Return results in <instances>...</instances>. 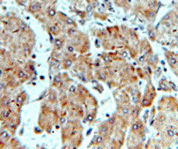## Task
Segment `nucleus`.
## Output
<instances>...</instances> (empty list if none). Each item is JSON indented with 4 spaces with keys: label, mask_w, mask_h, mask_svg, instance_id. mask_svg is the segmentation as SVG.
<instances>
[{
    "label": "nucleus",
    "mask_w": 178,
    "mask_h": 149,
    "mask_svg": "<svg viewBox=\"0 0 178 149\" xmlns=\"http://www.w3.org/2000/svg\"><path fill=\"white\" fill-rule=\"evenodd\" d=\"M121 111H122V113L125 114V115H127V114H129V112H130V109H129L128 107H127V106L123 107Z\"/></svg>",
    "instance_id": "nucleus-14"
},
{
    "label": "nucleus",
    "mask_w": 178,
    "mask_h": 149,
    "mask_svg": "<svg viewBox=\"0 0 178 149\" xmlns=\"http://www.w3.org/2000/svg\"><path fill=\"white\" fill-rule=\"evenodd\" d=\"M54 45H55L57 49H60L62 47V46H63V41L60 39H56L54 40Z\"/></svg>",
    "instance_id": "nucleus-5"
},
{
    "label": "nucleus",
    "mask_w": 178,
    "mask_h": 149,
    "mask_svg": "<svg viewBox=\"0 0 178 149\" xmlns=\"http://www.w3.org/2000/svg\"><path fill=\"white\" fill-rule=\"evenodd\" d=\"M108 127H107L106 125H101V127H100V132H101V134H107V133H108Z\"/></svg>",
    "instance_id": "nucleus-6"
},
{
    "label": "nucleus",
    "mask_w": 178,
    "mask_h": 149,
    "mask_svg": "<svg viewBox=\"0 0 178 149\" xmlns=\"http://www.w3.org/2000/svg\"><path fill=\"white\" fill-rule=\"evenodd\" d=\"M41 9V5L39 4V3H33V4H30V7H29V10L32 11V12H38Z\"/></svg>",
    "instance_id": "nucleus-2"
},
{
    "label": "nucleus",
    "mask_w": 178,
    "mask_h": 149,
    "mask_svg": "<svg viewBox=\"0 0 178 149\" xmlns=\"http://www.w3.org/2000/svg\"><path fill=\"white\" fill-rule=\"evenodd\" d=\"M44 1H47V0H44Z\"/></svg>",
    "instance_id": "nucleus-29"
},
{
    "label": "nucleus",
    "mask_w": 178,
    "mask_h": 149,
    "mask_svg": "<svg viewBox=\"0 0 178 149\" xmlns=\"http://www.w3.org/2000/svg\"><path fill=\"white\" fill-rule=\"evenodd\" d=\"M60 80H61V77H60V75H57V76H55L54 77V79H53V85H58L59 82H60Z\"/></svg>",
    "instance_id": "nucleus-11"
},
{
    "label": "nucleus",
    "mask_w": 178,
    "mask_h": 149,
    "mask_svg": "<svg viewBox=\"0 0 178 149\" xmlns=\"http://www.w3.org/2000/svg\"><path fill=\"white\" fill-rule=\"evenodd\" d=\"M75 33H76V30L73 29V28H69V29L67 30V34L70 35V36H72V35H74Z\"/></svg>",
    "instance_id": "nucleus-13"
},
{
    "label": "nucleus",
    "mask_w": 178,
    "mask_h": 149,
    "mask_svg": "<svg viewBox=\"0 0 178 149\" xmlns=\"http://www.w3.org/2000/svg\"><path fill=\"white\" fill-rule=\"evenodd\" d=\"M48 99L51 101V102H53L56 100V95L54 93H49V96H48Z\"/></svg>",
    "instance_id": "nucleus-8"
},
{
    "label": "nucleus",
    "mask_w": 178,
    "mask_h": 149,
    "mask_svg": "<svg viewBox=\"0 0 178 149\" xmlns=\"http://www.w3.org/2000/svg\"><path fill=\"white\" fill-rule=\"evenodd\" d=\"M103 141H104V138L101 136V135H98L97 137H96V141H95V143L97 144V145H100V144H101V143H103Z\"/></svg>",
    "instance_id": "nucleus-7"
},
{
    "label": "nucleus",
    "mask_w": 178,
    "mask_h": 149,
    "mask_svg": "<svg viewBox=\"0 0 178 149\" xmlns=\"http://www.w3.org/2000/svg\"><path fill=\"white\" fill-rule=\"evenodd\" d=\"M60 122L63 124V123H65V118H60Z\"/></svg>",
    "instance_id": "nucleus-25"
},
{
    "label": "nucleus",
    "mask_w": 178,
    "mask_h": 149,
    "mask_svg": "<svg viewBox=\"0 0 178 149\" xmlns=\"http://www.w3.org/2000/svg\"><path fill=\"white\" fill-rule=\"evenodd\" d=\"M49 31L52 32V33H56L57 32V28H56V26H51L50 28H49Z\"/></svg>",
    "instance_id": "nucleus-18"
},
{
    "label": "nucleus",
    "mask_w": 178,
    "mask_h": 149,
    "mask_svg": "<svg viewBox=\"0 0 178 149\" xmlns=\"http://www.w3.org/2000/svg\"><path fill=\"white\" fill-rule=\"evenodd\" d=\"M48 15H49V17L53 18V17L56 15V11H55V9H53V8L50 9V10L48 11Z\"/></svg>",
    "instance_id": "nucleus-10"
},
{
    "label": "nucleus",
    "mask_w": 178,
    "mask_h": 149,
    "mask_svg": "<svg viewBox=\"0 0 178 149\" xmlns=\"http://www.w3.org/2000/svg\"><path fill=\"white\" fill-rule=\"evenodd\" d=\"M10 138V134L7 131L4 130L0 133V139L3 140V141H7L8 139Z\"/></svg>",
    "instance_id": "nucleus-4"
},
{
    "label": "nucleus",
    "mask_w": 178,
    "mask_h": 149,
    "mask_svg": "<svg viewBox=\"0 0 178 149\" xmlns=\"http://www.w3.org/2000/svg\"><path fill=\"white\" fill-rule=\"evenodd\" d=\"M65 23H66L67 25H74L73 20L71 19V18H67L65 19Z\"/></svg>",
    "instance_id": "nucleus-16"
},
{
    "label": "nucleus",
    "mask_w": 178,
    "mask_h": 149,
    "mask_svg": "<svg viewBox=\"0 0 178 149\" xmlns=\"http://www.w3.org/2000/svg\"><path fill=\"white\" fill-rule=\"evenodd\" d=\"M132 100H133L134 103H137L138 102V97L137 96H133L132 97Z\"/></svg>",
    "instance_id": "nucleus-23"
},
{
    "label": "nucleus",
    "mask_w": 178,
    "mask_h": 149,
    "mask_svg": "<svg viewBox=\"0 0 178 149\" xmlns=\"http://www.w3.org/2000/svg\"><path fill=\"white\" fill-rule=\"evenodd\" d=\"M96 149H105V148H104L103 147H98Z\"/></svg>",
    "instance_id": "nucleus-27"
},
{
    "label": "nucleus",
    "mask_w": 178,
    "mask_h": 149,
    "mask_svg": "<svg viewBox=\"0 0 178 149\" xmlns=\"http://www.w3.org/2000/svg\"><path fill=\"white\" fill-rule=\"evenodd\" d=\"M26 29H27V26H26L25 24H21V25H20V30H21L22 32H25V31H26Z\"/></svg>",
    "instance_id": "nucleus-21"
},
{
    "label": "nucleus",
    "mask_w": 178,
    "mask_h": 149,
    "mask_svg": "<svg viewBox=\"0 0 178 149\" xmlns=\"http://www.w3.org/2000/svg\"><path fill=\"white\" fill-rule=\"evenodd\" d=\"M2 74H3V71H2V70L0 69V77L2 76Z\"/></svg>",
    "instance_id": "nucleus-28"
},
{
    "label": "nucleus",
    "mask_w": 178,
    "mask_h": 149,
    "mask_svg": "<svg viewBox=\"0 0 178 149\" xmlns=\"http://www.w3.org/2000/svg\"><path fill=\"white\" fill-rule=\"evenodd\" d=\"M94 115L93 114H89L88 116H87V121H89V122H92L93 120H94Z\"/></svg>",
    "instance_id": "nucleus-22"
},
{
    "label": "nucleus",
    "mask_w": 178,
    "mask_h": 149,
    "mask_svg": "<svg viewBox=\"0 0 178 149\" xmlns=\"http://www.w3.org/2000/svg\"><path fill=\"white\" fill-rule=\"evenodd\" d=\"M72 65V59L66 58V59L65 60V65L66 67H70Z\"/></svg>",
    "instance_id": "nucleus-12"
},
{
    "label": "nucleus",
    "mask_w": 178,
    "mask_h": 149,
    "mask_svg": "<svg viewBox=\"0 0 178 149\" xmlns=\"http://www.w3.org/2000/svg\"><path fill=\"white\" fill-rule=\"evenodd\" d=\"M167 60L172 68H176L178 66V58L177 57H176L175 55L168 54L167 55Z\"/></svg>",
    "instance_id": "nucleus-1"
},
{
    "label": "nucleus",
    "mask_w": 178,
    "mask_h": 149,
    "mask_svg": "<svg viewBox=\"0 0 178 149\" xmlns=\"http://www.w3.org/2000/svg\"><path fill=\"white\" fill-rule=\"evenodd\" d=\"M99 79H101V80H104V79H106V74H105V72H100V75H99Z\"/></svg>",
    "instance_id": "nucleus-17"
},
{
    "label": "nucleus",
    "mask_w": 178,
    "mask_h": 149,
    "mask_svg": "<svg viewBox=\"0 0 178 149\" xmlns=\"http://www.w3.org/2000/svg\"><path fill=\"white\" fill-rule=\"evenodd\" d=\"M4 87H5V84H4V83H3V82H1V83H0V90L4 89Z\"/></svg>",
    "instance_id": "nucleus-24"
},
{
    "label": "nucleus",
    "mask_w": 178,
    "mask_h": 149,
    "mask_svg": "<svg viewBox=\"0 0 178 149\" xmlns=\"http://www.w3.org/2000/svg\"><path fill=\"white\" fill-rule=\"evenodd\" d=\"M176 39L178 41V32H177V34H176Z\"/></svg>",
    "instance_id": "nucleus-26"
},
{
    "label": "nucleus",
    "mask_w": 178,
    "mask_h": 149,
    "mask_svg": "<svg viewBox=\"0 0 178 149\" xmlns=\"http://www.w3.org/2000/svg\"><path fill=\"white\" fill-rule=\"evenodd\" d=\"M11 111L10 109L5 108V109L3 110V112H1V117H2V119H7L11 116Z\"/></svg>",
    "instance_id": "nucleus-3"
},
{
    "label": "nucleus",
    "mask_w": 178,
    "mask_h": 149,
    "mask_svg": "<svg viewBox=\"0 0 178 149\" xmlns=\"http://www.w3.org/2000/svg\"><path fill=\"white\" fill-rule=\"evenodd\" d=\"M66 49H67V51H68L69 52H73V51H74V47H73L72 46H71V45H68L67 47H66Z\"/></svg>",
    "instance_id": "nucleus-19"
},
{
    "label": "nucleus",
    "mask_w": 178,
    "mask_h": 149,
    "mask_svg": "<svg viewBox=\"0 0 178 149\" xmlns=\"http://www.w3.org/2000/svg\"><path fill=\"white\" fill-rule=\"evenodd\" d=\"M18 77L19 79H24V78L25 77V72L24 71H19V72H18Z\"/></svg>",
    "instance_id": "nucleus-15"
},
{
    "label": "nucleus",
    "mask_w": 178,
    "mask_h": 149,
    "mask_svg": "<svg viewBox=\"0 0 178 149\" xmlns=\"http://www.w3.org/2000/svg\"><path fill=\"white\" fill-rule=\"evenodd\" d=\"M16 102H17V104H18V105H22V103L24 102V97H23L22 95L18 96V98H17V99H16Z\"/></svg>",
    "instance_id": "nucleus-9"
},
{
    "label": "nucleus",
    "mask_w": 178,
    "mask_h": 149,
    "mask_svg": "<svg viewBox=\"0 0 178 149\" xmlns=\"http://www.w3.org/2000/svg\"><path fill=\"white\" fill-rule=\"evenodd\" d=\"M75 91H76V86H71L70 88H69V92L73 93H75Z\"/></svg>",
    "instance_id": "nucleus-20"
}]
</instances>
